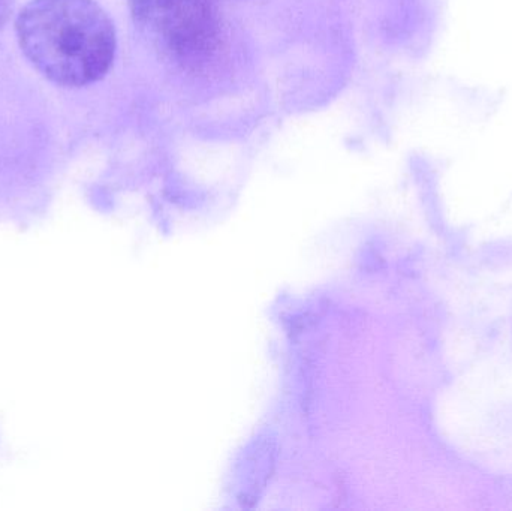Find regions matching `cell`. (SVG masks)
<instances>
[{"label":"cell","instance_id":"cell-1","mask_svg":"<svg viewBox=\"0 0 512 511\" xmlns=\"http://www.w3.org/2000/svg\"><path fill=\"white\" fill-rule=\"evenodd\" d=\"M17 38L29 62L63 87L102 80L116 56V29L95 0H30L18 15Z\"/></svg>","mask_w":512,"mask_h":511},{"label":"cell","instance_id":"cell-2","mask_svg":"<svg viewBox=\"0 0 512 511\" xmlns=\"http://www.w3.org/2000/svg\"><path fill=\"white\" fill-rule=\"evenodd\" d=\"M141 32L171 62L198 68L221 47V15L213 0H128Z\"/></svg>","mask_w":512,"mask_h":511},{"label":"cell","instance_id":"cell-3","mask_svg":"<svg viewBox=\"0 0 512 511\" xmlns=\"http://www.w3.org/2000/svg\"><path fill=\"white\" fill-rule=\"evenodd\" d=\"M12 3H14V0H0V30L5 26L9 15H11Z\"/></svg>","mask_w":512,"mask_h":511}]
</instances>
